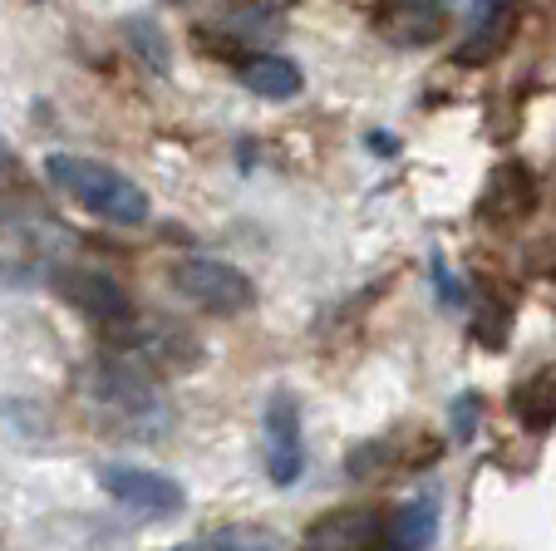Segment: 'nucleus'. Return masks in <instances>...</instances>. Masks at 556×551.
Returning a JSON list of instances; mask_svg holds the SVG:
<instances>
[{
  "instance_id": "obj_1",
  "label": "nucleus",
  "mask_w": 556,
  "mask_h": 551,
  "mask_svg": "<svg viewBox=\"0 0 556 551\" xmlns=\"http://www.w3.org/2000/svg\"><path fill=\"white\" fill-rule=\"evenodd\" d=\"M45 177L60 192H70L79 208H89L94 217L118 222V227H138L148 217V192L134 177H124L118 167L94 163V158H74V153H50L45 158Z\"/></svg>"
},
{
  "instance_id": "obj_2",
  "label": "nucleus",
  "mask_w": 556,
  "mask_h": 551,
  "mask_svg": "<svg viewBox=\"0 0 556 551\" xmlns=\"http://www.w3.org/2000/svg\"><path fill=\"white\" fill-rule=\"evenodd\" d=\"M173 286H178L192 305H202L207 315H242V311H252V301H256L252 276L217 256L178 261V266H173Z\"/></svg>"
},
{
  "instance_id": "obj_3",
  "label": "nucleus",
  "mask_w": 556,
  "mask_h": 551,
  "mask_svg": "<svg viewBox=\"0 0 556 551\" xmlns=\"http://www.w3.org/2000/svg\"><path fill=\"white\" fill-rule=\"evenodd\" d=\"M104 492L128 512H143V517H178L188 508V492L178 478L157 468H138V463H104L99 468Z\"/></svg>"
},
{
  "instance_id": "obj_4",
  "label": "nucleus",
  "mask_w": 556,
  "mask_h": 551,
  "mask_svg": "<svg viewBox=\"0 0 556 551\" xmlns=\"http://www.w3.org/2000/svg\"><path fill=\"white\" fill-rule=\"evenodd\" d=\"M89 389H94L99 404L114 409L128 428H157L163 424V399H157V389L148 385V375L134 370V364L104 360L94 375H89Z\"/></svg>"
},
{
  "instance_id": "obj_5",
  "label": "nucleus",
  "mask_w": 556,
  "mask_h": 551,
  "mask_svg": "<svg viewBox=\"0 0 556 551\" xmlns=\"http://www.w3.org/2000/svg\"><path fill=\"white\" fill-rule=\"evenodd\" d=\"M305 468V443H301V409L291 395H276L266 404V473L276 488H291Z\"/></svg>"
},
{
  "instance_id": "obj_6",
  "label": "nucleus",
  "mask_w": 556,
  "mask_h": 551,
  "mask_svg": "<svg viewBox=\"0 0 556 551\" xmlns=\"http://www.w3.org/2000/svg\"><path fill=\"white\" fill-rule=\"evenodd\" d=\"M379 537H384L379 508H336L320 522H311L301 551H375Z\"/></svg>"
},
{
  "instance_id": "obj_7",
  "label": "nucleus",
  "mask_w": 556,
  "mask_h": 551,
  "mask_svg": "<svg viewBox=\"0 0 556 551\" xmlns=\"http://www.w3.org/2000/svg\"><path fill=\"white\" fill-rule=\"evenodd\" d=\"M60 281H64V296H70V301L79 305L85 315H94V321L118 325V321H128V315H134L124 286L109 281V276H99V271H64Z\"/></svg>"
},
{
  "instance_id": "obj_8",
  "label": "nucleus",
  "mask_w": 556,
  "mask_h": 551,
  "mask_svg": "<svg viewBox=\"0 0 556 551\" xmlns=\"http://www.w3.org/2000/svg\"><path fill=\"white\" fill-rule=\"evenodd\" d=\"M513 414L527 434L556 428V370H536L513 389Z\"/></svg>"
},
{
  "instance_id": "obj_9",
  "label": "nucleus",
  "mask_w": 556,
  "mask_h": 551,
  "mask_svg": "<svg viewBox=\"0 0 556 551\" xmlns=\"http://www.w3.org/2000/svg\"><path fill=\"white\" fill-rule=\"evenodd\" d=\"M433 537H439V498L424 492V498L404 502L389 522V547L394 551H429Z\"/></svg>"
},
{
  "instance_id": "obj_10",
  "label": "nucleus",
  "mask_w": 556,
  "mask_h": 551,
  "mask_svg": "<svg viewBox=\"0 0 556 551\" xmlns=\"http://www.w3.org/2000/svg\"><path fill=\"white\" fill-rule=\"evenodd\" d=\"M242 84L256 99H295L301 95V70L281 54H252L242 64Z\"/></svg>"
},
{
  "instance_id": "obj_11",
  "label": "nucleus",
  "mask_w": 556,
  "mask_h": 551,
  "mask_svg": "<svg viewBox=\"0 0 556 551\" xmlns=\"http://www.w3.org/2000/svg\"><path fill=\"white\" fill-rule=\"evenodd\" d=\"M202 551H281V547H276V537H266L256 527H227L202 541Z\"/></svg>"
},
{
  "instance_id": "obj_12",
  "label": "nucleus",
  "mask_w": 556,
  "mask_h": 551,
  "mask_svg": "<svg viewBox=\"0 0 556 551\" xmlns=\"http://www.w3.org/2000/svg\"><path fill=\"white\" fill-rule=\"evenodd\" d=\"M128 35H134L138 45H143L138 54H143V60L153 64V70H168V54H163V35H157L153 25H148V21H134V25H128Z\"/></svg>"
},
{
  "instance_id": "obj_13",
  "label": "nucleus",
  "mask_w": 556,
  "mask_h": 551,
  "mask_svg": "<svg viewBox=\"0 0 556 551\" xmlns=\"http://www.w3.org/2000/svg\"><path fill=\"white\" fill-rule=\"evenodd\" d=\"M400 5H404L409 15H439V11H443V0H400Z\"/></svg>"
},
{
  "instance_id": "obj_14",
  "label": "nucleus",
  "mask_w": 556,
  "mask_h": 551,
  "mask_svg": "<svg viewBox=\"0 0 556 551\" xmlns=\"http://www.w3.org/2000/svg\"><path fill=\"white\" fill-rule=\"evenodd\" d=\"M11 163V148H5V138H0V167Z\"/></svg>"
},
{
  "instance_id": "obj_15",
  "label": "nucleus",
  "mask_w": 556,
  "mask_h": 551,
  "mask_svg": "<svg viewBox=\"0 0 556 551\" xmlns=\"http://www.w3.org/2000/svg\"><path fill=\"white\" fill-rule=\"evenodd\" d=\"M163 551H202V541H198V547H163Z\"/></svg>"
},
{
  "instance_id": "obj_16",
  "label": "nucleus",
  "mask_w": 556,
  "mask_h": 551,
  "mask_svg": "<svg viewBox=\"0 0 556 551\" xmlns=\"http://www.w3.org/2000/svg\"><path fill=\"white\" fill-rule=\"evenodd\" d=\"M375 551H394V547H375Z\"/></svg>"
}]
</instances>
